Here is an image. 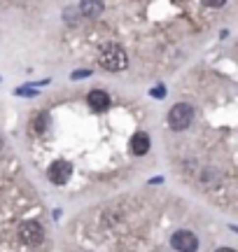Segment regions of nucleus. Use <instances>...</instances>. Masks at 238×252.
<instances>
[{"label":"nucleus","mask_w":238,"mask_h":252,"mask_svg":"<svg viewBox=\"0 0 238 252\" xmlns=\"http://www.w3.org/2000/svg\"><path fill=\"white\" fill-rule=\"evenodd\" d=\"M19 238H21V243L35 248V245H40L42 241H45V229H42V224H40V222H35V220H28V222H24V224H21V229H19Z\"/></svg>","instance_id":"3"},{"label":"nucleus","mask_w":238,"mask_h":252,"mask_svg":"<svg viewBox=\"0 0 238 252\" xmlns=\"http://www.w3.org/2000/svg\"><path fill=\"white\" fill-rule=\"evenodd\" d=\"M80 12L89 19L98 17V14H103V0H82L80 2Z\"/></svg>","instance_id":"8"},{"label":"nucleus","mask_w":238,"mask_h":252,"mask_svg":"<svg viewBox=\"0 0 238 252\" xmlns=\"http://www.w3.org/2000/svg\"><path fill=\"white\" fill-rule=\"evenodd\" d=\"M171 245H173L178 252H196L199 250V238L192 234V231H175L173 238H171Z\"/></svg>","instance_id":"4"},{"label":"nucleus","mask_w":238,"mask_h":252,"mask_svg":"<svg viewBox=\"0 0 238 252\" xmlns=\"http://www.w3.org/2000/svg\"><path fill=\"white\" fill-rule=\"evenodd\" d=\"M217 252H236V250H231V248H220Z\"/></svg>","instance_id":"11"},{"label":"nucleus","mask_w":238,"mask_h":252,"mask_svg":"<svg viewBox=\"0 0 238 252\" xmlns=\"http://www.w3.org/2000/svg\"><path fill=\"white\" fill-rule=\"evenodd\" d=\"M98 61H101V68H105V70L119 72V70H124V68H126L128 59H126V52H124L119 45H108L101 52Z\"/></svg>","instance_id":"1"},{"label":"nucleus","mask_w":238,"mask_h":252,"mask_svg":"<svg viewBox=\"0 0 238 252\" xmlns=\"http://www.w3.org/2000/svg\"><path fill=\"white\" fill-rule=\"evenodd\" d=\"M147 150H149V135L143 133V131H138V133L131 138V152L136 154V157H145Z\"/></svg>","instance_id":"7"},{"label":"nucleus","mask_w":238,"mask_h":252,"mask_svg":"<svg viewBox=\"0 0 238 252\" xmlns=\"http://www.w3.org/2000/svg\"><path fill=\"white\" fill-rule=\"evenodd\" d=\"M203 2H206L208 7H222V5H224L227 0H203Z\"/></svg>","instance_id":"10"},{"label":"nucleus","mask_w":238,"mask_h":252,"mask_svg":"<svg viewBox=\"0 0 238 252\" xmlns=\"http://www.w3.org/2000/svg\"><path fill=\"white\" fill-rule=\"evenodd\" d=\"M45 126H47V112H40L33 128H35V133H45Z\"/></svg>","instance_id":"9"},{"label":"nucleus","mask_w":238,"mask_h":252,"mask_svg":"<svg viewBox=\"0 0 238 252\" xmlns=\"http://www.w3.org/2000/svg\"><path fill=\"white\" fill-rule=\"evenodd\" d=\"M87 103H89V108H91L93 112H105V110L110 108V96L101 89H93V91H89Z\"/></svg>","instance_id":"6"},{"label":"nucleus","mask_w":238,"mask_h":252,"mask_svg":"<svg viewBox=\"0 0 238 252\" xmlns=\"http://www.w3.org/2000/svg\"><path fill=\"white\" fill-rule=\"evenodd\" d=\"M70 175H73V166L63 159H59L49 166V171H47V178L49 182H54V185H65V182L70 180Z\"/></svg>","instance_id":"5"},{"label":"nucleus","mask_w":238,"mask_h":252,"mask_svg":"<svg viewBox=\"0 0 238 252\" xmlns=\"http://www.w3.org/2000/svg\"><path fill=\"white\" fill-rule=\"evenodd\" d=\"M192 119H194V110H192V105H187V103H178V105H173L171 112H168V126H171L173 131H184L187 126L192 124Z\"/></svg>","instance_id":"2"}]
</instances>
